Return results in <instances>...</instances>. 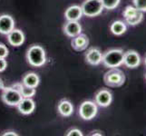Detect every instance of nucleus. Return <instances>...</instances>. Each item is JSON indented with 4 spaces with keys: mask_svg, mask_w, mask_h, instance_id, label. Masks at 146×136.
<instances>
[{
    "mask_svg": "<svg viewBox=\"0 0 146 136\" xmlns=\"http://www.w3.org/2000/svg\"><path fill=\"white\" fill-rule=\"evenodd\" d=\"M27 59L30 65L35 67H40L46 64V51L40 45L34 44L30 46L27 53Z\"/></svg>",
    "mask_w": 146,
    "mask_h": 136,
    "instance_id": "obj_1",
    "label": "nucleus"
},
{
    "mask_svg": "<svg viewBox=\"0 0 146 136\" xmlns=\"http://www.w3.org/2000/svg\"><path fill=\"white\" fill-rule=\"evenodd\" d=\"M124 52L122 49H112L103 54L102 63L107 68H117L123 64Z\"/></svg>",
    "mask_w": 146,
    "mask_h": 136,
    "instance_id": "obj_2",
    "label": "nucleus"
},
{
    "mask_svg": "<svg viewBox=\"0 0 146 136\" xmlns=\"http://www.w3.org/2000/svg\"><path fill=\"white\" fill-rule=\"evenodd\" d=\"M104 83L111 87H119L122 86L125 82V75L117 68H110L108 72L104 74Z\"/></svg>",
    "mask_w": 146,
    "mask_h": 136,
    "instance_id": "obj_3",
    "label": "nucleus"
},
{
    "mask_svg": "<svg viewBox=\"0 0 146 136\" xmlns=\"http://www.w3.org/2000/svg\"><path fill=\"white\" fill-rule=\"evenodd\" d=\"M83 15L88 17H97L103 12L104 7L100 0H86L82 5Z\"/></svg>",
    "mask_w": 146,
    "mask_h": 136,
    "instance_id": "obj_4",
    "label": "nucleus"
},
{
    "mask_svg": "<svg viewBox=\"0 0 146 136\" xmlns=\"http://www.w3.org/2000/svg\"><path fill=\"white\" fill-rule=\"evenodd\" d=\"M23 96L19 91L15 87H7L3 89L2 100L3 102L9 106H17Z\"/></svg>",
    "mask_w": 146,
    "mask_h": 136,
    "instance_id": "obj_5",
    "label": "nucleus"
},
{
    "mask_svg": "<svg viewBox=\"0 0 146 136\" xmlns=\"http://www.w3.org/2000/svg\"><path fill=\"white\" fill-rule=\"evenodd\" d=\"M98 113V107L95 102L84 101L79 107V114L82 119L90 121L94 119Z\"/></svg>",
    "mask_w": 146,
    "mask_h": 136,
    "instance_id": "obj_6",
    "label": "nucleus"
},
{
    "mask_svg": "<svg viewBox=\"0 0 146 136\" xmlns=\"http://www.w3.org/2000/svg\"><path fill=\"white\" fill-rule=\"evenodd\" d=\"M141 64L140 54L134 50H128L124 53L123 64L128 68H136Z\"/></svg>",
    "mask_w": 146,
    "mask_h": 136,
    "instance_id": "obj_7",
    "label": "nucleus"
},
{
    "mask_svg": "<svg viewBox=\"0 0 146 136\" xmlns=\"http://www.w3.org/2000/svg\"><path fill=\"white\" fill-rule=\"evenodd\" d=\"M94 100L96 104H98L101 107H107L111 104L113 101V95L106 89H102L95 94Z\"/></svg>",
    "mask_w": 146,
    "mask_h": 136,
    "instance_id": "obj_8",
    "label": "nucleus"
},
{
    "mask_svg": "<svg viewBox=\"0 0 146 136\" xmlns=\"http://www.w3.org/2000/svg\"><path fill=\"white\" fill-rule=\"evenodd\" d=\"M15 28V20L9 15L0 16V34H7Z\"/></svg>",
    "mask_w": 146,
    "mask_h": 136,
    "instance_id": "obj_9",
    "label": "nucleus"
},
{
    "mask_svg": "<svg viewBox=\"0 0 146 136\" xmlns=\"http://www.w3.org/2000/svg\"><path fill=\"white\" fill-rule=\"evenodd\" d=\"M7 41L13 46H20L25 42V34L22 30L14 28L7 34Z\"/></svg>",
    "mask_w": 146,
    "mask_h": 136,
    "instance_id": "obj_10",
    "label": "nucleus"
},
{
    "mask_svg": "<svg viewBox=\"0 0 146 136\" xmlns=\"http://www.w3.org/2000/svg\"><path fill=\"white\" fill-rule=\"evenodd\" d=\"M64 32L69 37H74L81 34L82 27L78 21H67L64 26Z\"/></svg>",
    "mask_w": 146,
    "mask_h": 136,
    "instance_id": "obj_11",
    "label": "nucleus"
},
{
    "mask_svg": "<svg viewBox=\"0 0 146 136\" xmlns=\"http://www.w3.org/2000/svg\"><path fill=\"white\" fill-rule=\"evenodd\" d=\"M83 17L82 7L77 5L69 7L64 12V17L67 21H78Z\"/></svg>",
    "mask_w": 146,
    "mask_h": 136,
    "instance_id": "obj_12",
    "label": "nucleus"
},
{
    "mask_svg": "<svg viewBox=\"0 0 146 136\" xmlns=\"http://www.w3.org/2000/svg\"><path fill=\"white\" fill-rule=\"evenodd\" d=\"M85 60L91 65H98L102 63L103 54L97 48H91L85 54Z\"/></svg>",
    "mask_w": 146,
    "mask_h": 136,
    "instance_id": "obj_13",
    "label": "nucleus"
},
{
    "mask_svg": "<svg viewBox=\"0 0 146 136\" xmlns=\"http://www.w3.org/2000/svg\"><path fill=\"white\" fill-rule=\"evenodd\" d=\"M17 109L22 114L28 115L31 114L36 109V103L32 98H23L18 103Z\"/></svg>",
    "mask_w": 146,
    "mask_h": 136,
    "instance_id": "obj_14",
    "label": "nucleus"
},
{
    "mask_svg": "<svg viewBox=\"0 0 146 136\" xmlns=\"http://www.w3.org/2000/svg\"><path fill=\"white\" fill-rule=\"evenodd\" d=\"M71 44L74 50H76V51H83V50H84L88 46L89 39L85 34H80L78 36L73 37Z\"/></svg>",
    "mask_w": 146,
    "mask_h": 136,
    "instance_id": "obj_15",
    "label": "nucleus"
},
{
    "mask_svg": "<svg viewBox=\"0 0 146 136\" xmlns=\"http://www.w3.org/2000/svg\"><path fill=\"white\" fill-rule=\"evenodd\" d=\"M58 113L64 117H69L74 113L73 103L68 100H62L57 106Z\"/></svg>",
    "mask_w": 146,
    "mask_h": 136,
    "instance_id": "obj_16",
    "label": "nucleus"
},
{
    "mask_svg": "<svg viewBox=\"0 0 146 136\" xmlns=\"http://www.w3.org/2000/svg\"><path fill=\"white\" fill-rule=\"evenodd\" d=\"M13 87L17 88L21 95L23 96V98H32L35 94H36V88H33V87H29L27 85L22 84H15L13 85Z\"/></svg>",
    "mask_w": 146,
    "mask_h": 136,
    "instance_id": "obj_17",
    "label": "nucleus"
},
{
    "mask_svg": "<svg viewBox=\"0 0 146 136\" xmlns=\"http://www.w3.org/2000/svg\"><path fill=\"white\" fill-rule=\"evenodd\" d=\"M22 83L29 87L36 88L40 83V78L36 73H28L27 74H25V76L23 77L22 80Z\"/></svg>",
    "mask_w": 146,
    "mask_h": 136,
    "instance_id": "obj_18",
    "label": "nucleus"
},
{
    "mask_svg": "<svg viewBox=\"0 0 146 136\" xmlns=\"http://www.w3.org/2000/svg\"><path fill=\"white\" fill-rule=\"evenodd\" d=\"M111 32H112L115 36H122L127 30L126 24L123 21H114L112 25H111Z\"/></svg>",
    "mask_w": 146,
    "mask_h": 136,
    "instance_id": "obj_19",
    "label": "nucleus"
},
{
    "mask_svg": "<svg viewBox=\"0 0 146 136\" xmlns=\"http://www.w3.org/2000/svg\"><path fill=\"white\" fill-rule=\"evenodd\" d=\"M143 12H139L137 13L135 16L132 17H130V18H127V19H125V21H126V23L128 25H130V26H137V25H139L141 22L143 21Z\"/></svg>",
    "mask_w": 146,
    "mask_h": 136,
    "instance_id": "obj_20",
    "label": "nucleus"
},
{
    "mask_svg": "<svg viewBox=\"0 0 146 136\" xmlns=\"http://www.w3.org/2000/svg\"><path fill=\"white\" fill-rule=\"evenodd\" d=\"M102 2L104 8L108 10H113L116 8L121 2V0H100Z\"/></svg>",
    "mask_w": 146,
    "mask_h": 136,
    "instance_id": "obj_21",
    "label": "nucleus"
},
{
    "mask_svg": "<svg viewBox=\"0 0 146 136\" xmlns=\"http://www.w3.org/2000/svg\"><path fill=\"white\" fill-rule=\"evenodd\" d=\"M140 12V10H138L135 7H133V6H128L125 7V9L123 10V17L124 19H127V18H130L133 16H135L137 13Z\"/></svg>",
    "mask_w": 146,
    "mask_h": 136,
    "instance_id": "obj_22",
    "label": "nucleus"
},
{
    "mask_svg": "<svg viewBox=\"0 0 146 136\" xmlns=\"http://www.w3.org/2000/svg\"><path fill=\"white\" fill-rule=\"evenodd\" d=\"M133 4L141 12H146V0H133Z\"/></svg>",
    "mask_w": 146,
    "mask_h": 136,
    "instance_id": "obj_23",
    "label": "nucleus"
},
{
    "mask_svg": "<svg viewBox=\"0 0 146 136\" xmlns=\"http://www.w3.org/2000/svg\"><path fill=\"white\" fill-rule=\"evenodd\" d=\"M8 48L4 44H0V58H7L8 56Z\"/></svg>",
    "mask_w": 146,
    "mask_h": 136,
    "instance_id": "obj_24",
    "label": "nucleus"
},
{
    "mask_svg": "<svg viewBox=\"0 0 146 136\" xmlns=\"http://www.w3.org/2000/svg\"><path fill=\"white\" fill-rule=\"evenodd\" d=\"M66 135L67 136H75V135H76V136H82L83 133H82V132L80 130L74 128V129H71L70 131H68V133H66Z\"/></svg>",
    "mask_w": 146,
    "mask_h": 136,
    "instance_id": "obj_25",
    "label": "nucleus"
},
{
    "mask_svg": "<svg viewBox=\"0 0 146 136\" xmlns=\"http://www.w3.org/2000/svg\"><path fill=\"white\" fill-rule=\"evenodd\" d=\"M7 67V62L6 58H0V73L4 72Z\"/></svg>",
    "mask_w": 146,
    "mask_h": 136,
    "instance_id": "obj_26",
    "label": "nucleus"
},
{
    "mask_svg": "<svg viewBox=\"0 0 146 136\" xmlns=\"http://www.w3.org/2000/svg\"><path fill=\"white\" fill-rule=\"evenodd\" d=\"M18 134L16 132H13V131H8V132H6L3 136H17Z\"/></svg>",
    "mask_w": 146,
    "mask_h": 136,
    "instance_id": "obj_27",
    "label": "nucleus"
},
{
    "mask_svg": "<svg viewBox=\"0 0 146 136\" xmlns=\"http://www.w3.org/2000/svg\"><path fill=\"white\" fill-rule=\"evenodd\" d=\"M92 135H102V133H93Z\"/></svg>",
    "mask_w": 146,
    "mask_h": 136,
    "instance_id": "obj_28",
    "label": "nucleus"
},
{
    "mask_svg": "<svg viewBox=\"0 0 146 136\" xmlns=\"http://www.w3.org/2000/svg\"><path fill=\"white\" fill-rule=\"evenodd\" d=\"M144 64H145V65H146V56H145V60H144Z\"/></svg>",
    "mask_w": 146,
    "mask_h": 136,
    "instance_id": "obj_29",
    "label": "nucleus"
},
{
    "mask_svg": "<svg viewBox=\"0 0 146 136\" xmlns=\"http://www.w3.org/2000/svg\"><path fill=\"white\" fill-rule=\"evenodd\" d=\"M145 79H146V74H145Z\"/></svg>",
    "mask_w": 146,
    "mask_h": 136,
    "instance_id": "obj_30",
    "label": "nucleus"
}]
</instances>
